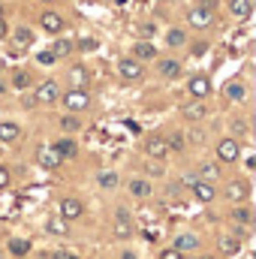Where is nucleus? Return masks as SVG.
<instances>
[{"instance_id":"nucleus-1","label":"nucleus","mask_w":256,"mask_h":259,"mask_svg":"<svg viewBox=\"0 0 256 259\" xmlns=\"http://www.w3.org/2000/svg\"><path fill=\"white\" fill-rule=\"evenodd\" d=\"M58 100H64V109L69 115L91 109V94L84 88H69V91H64V97H58Z\"/></svg>"},{"instance_id":"nucleus-2","label":"nucleus","mask_w":256,"mask_h":259,"mask_svg":"<svg viewBox=\"0 0 256 259\" xmlns=\"http://www.w3.org/2000/svg\"><path fill=\"white\" fill-rule=\"evenodd\" d=\"M217 160H220V163H238V160H241V142L232 139V136L220 139V142H217Z\"/></svg>"},{"instance_id":"nucleus-3","label":"nucleus","mask_w":256,"mask_h":259,"mask_svg":"<svg viewBox=\"0 0 256 259\" xmlns=\"http://www.w3.org/2000/svg\"><path fill=\"white\" fill-rule=\"evenodd\" d=\"M58 97H61V84H58L55 78H46L42 84H36V88H33V100H36V103H42V106L58 103Z\"/></svg>"},{"instance_id":"nucleus-4","label":"nucleus","mask_w":256,"mask_h":259,"mask_svg":"<svg viewBox=\"0 0 256 259\" xmlns=\"http://www.w3.org/2000/svg\"><path fill=\"white\" fill-rule=\"evenodd\" d=\"M145 154L151 157V160H166L169 157V145H166V136H148L145 139Z\"/></svg>"},{"instance_id":"nucleus-5","label":"nucleus","mask_w":256,"mask_h":259,"mask_svg":"<svg viewBox=\"0 0 256 259\" xmlns=\"http://www.w3.org/2000/svg\"><path fill=\"white\" fill-rule=\"evenodd\" d=\"M81 214H84L81 199H75V196H66V199H61V205H58V217H64L66 223H69V220H78Z\"/></svg>"},{"instance_id":"nucleus-6","label":"nucleus","mask_w":256,"mask_h":259,"mask_svg":"<svg viewBox=\"0 0 256 259\" xmlns=\"http://www.w3.org/2000/svg\"><path fill=\"white\" fill-rule=\"evenodd\" d=\"M190 190H193V196H196V202H202V205H208V202H214V199H217V187H214V181L193 178Z\"/></svg>"},{"instance_id":"nucleus-7","label":"nucleus","mask_w":256,"mask_h":259,"mask_svg":"<svg viewBox=\"0 0 256 259\" xmlns=\"http://www.w3.org/2000/svg\"><path fill=\"white\" fill-rule=\"evenodd\" d=\"M118 72H121L124 81H139L145 75V66H142V61H136V58H124L118 64Z\"/></svg>"},{"instance_id":"nucleus-8","label":"nucleus","mask_w":256,"mask_h":259,"mask_svg":"<svg viewBox=\"0 0 256 259\" xmlns=\"http://www.w3.org/2000/svg\"><path fill=\"white\" fill-rule=\"evenodd\" d=\"M187 21H190V27H196V30H205V27H211V21H214V12H211V9H205V6L199 3V6H193V9H190Z\"/></svg>"},{"instance_id":"nucleus-9","label":"nucleus","mask_w":256,"mask_h":259,"mask_svg":"<svg viewBox=\"0 0 256 259\" xmlns=\"http://www.w3.org/2000/svg\"><path fill=\"white\" fill-rule=\"evenodd\" d=\"M39 27H42L46 33H61V30H64V15L55 12V9H46V12L39 15Z\"/></svg>"},{"instance_id":"nucleus-10","label":"nucleus","mask_w":256,"mask_h":259,"mask_svg":"<svg viewBox=\"0 0 256 259\" xmlns=\"http://www.w3.org/2000/svg\"><path fill=\"white\" fill-rule=\"evenodd\" d=\"M187 91H190L193 100H208V94H211V78H208V75H193L190 81H187Z\"/></svg>"},{"instance_id":"nucleus-11","label":"nucleus","mask_w":256,"mask_h":259,"mask_svg":"<svg viewBox=\"0 0 256 259\" xmlns=\"http://www.w3.org/2000/svg\"><path fill=\"white\" fill-rule=\"evenodd\" d=\"M223 196H226L229 202H244V199L250 196V184H247V181H229V184L223 187Z\"/></svg>"},{"instance_id":"nucleus-12","label":"nucleus","mask_w":256,"mask_h":259,"mask_svg":"<svg viewBox=\"0 0 256 259\" xmlns=\"http://www.w3.org/2000/svg\"><path fill=\"white\" fill-rule=\"evenodd\" d=\"M66 81H69V88H88V81H91V72H88V66H81V64L69 66V72H66Z\"/></svg>"},{"instance_id":"nucleus-13","label":"nucleus","mask_w":256,"mask_h":259,"mask_svg":"<svg viewBox=\"0 0 256 259\" xmlns=\"http://www.w3.org/2000/svg\"><path fill=\"white\" fill-rule=\"evenodd\" d=\"M181 112H184L187 121H202V118H208V106H205V100H193V103H187Z\"/></svg>"},{"instance_id":"nucleus-14","label":"nucleus","mask_w":256,"mask_h":259,"mask_svg":"<svg viewBox=\"0 0 256 259\" xmlns=\"http://www.w3.org/2000/svg\"><path fill=\"white\" fill-rule=\"evenodd\" d=\"M229 12H232V18H238V21H247V18L253 15V3H250V0H229Z\"/></svg>"},{"instance_id":"nucleus-15","label":"nucleus","mask_w":256,"mask_h":259,"mask_svg":"<svg viewBox=\"0 0 256 259\" xmlns=\"http://www.w3.org/2000/svg\"><path fill=\"white\" fill-rule=\"evenodd\" d=\"M52 148H55V151L61 154V160H72V157L78 154V145H75V142H72L69 136H64V139H58V142H55Z\"/></svg>"},{"instance_id":"nucleus-16","label":"nucleus","mask_w":256,"mask_h":259,"mask_svg":"<svg viewBox=\"0 0 256 259\" xmlns=\"http://www.w3.org/2000/svg\"><path fill=\"white\" fill-rule=\"evenodd\" d=\"M61 163H64V160H61V154H58L55 148H46V151H39V166H42V169L55 172V169H58Z\"/></svg>"},{"instance_id":"nucleus-17","label":"nucleus","mask_w":256,"mask_h":259,"mask_svg":"<svg viewBox=\"0 0 256 259\" xmlns=\"http://www.w3.org/2000/svg\"><path fill=\"white\" fill-rule=\"evenodd\" d=\"M175 250H181V253H190V250H199V238L193 235V232H181L178 238H175V244H172Z\"/></svg>"},{"instance_id":"nucleus-18","label":"nucleus","mask_w":256,"mask_h":259,"mask_svg":"<svg viewBox=\"0 0 256 259\" xmlns=\"http://www.w3.org/2000/svg\"><path fill=\"white\" fill-rule=\"evenodd\" d=\"M133 58H136V61H154V58H157V49H154L151 42L139 39V42L133 46Z\"/></svg>"},{"instance_id":"nucleus-19","label":"nucleus","mask_w":256,"mask_h":259,"mask_svg":"<svg viewBox=\"0 0 256 259\" xmlns=\"http://www.w3.org/2000/svg\"><path fill=\"white\" fill-rule=\"evenodd\" d=\"M220 253L223 256H235L238 250H241V238H232V235H220Z\"/></svg>"},{"instance_id":"nucleus-20","label":"nucleus","mask_w":256,"mask_h":259,"mask_svg":"<svg viewBox=\"0 0 256 259\" xmlns=\"http://www.w3.org/2000/svg\"><path fill=\"white\" fill-rule=\"evenodd\" d=\"M30 42H33V30H27V27H18V30H15V49H12V52H15V55H21V52H24Z\"/></svg>"},{"instance_id":"nucleus-21","label":"nucleus","mask_w":256,"mask_h":259,"mask_svg":"<svg viewBox=\"0 0 256 259\" xmlns=\"http://www.w3.org/2000/svg\"><path fill=\"white\" fill-rule=\"evenodd\" d=\"M6 250H9V253H12V256H27V253H30V241H27V238H9V244H6Z\"/></svg>"},{"instance_id":"nucleus-22","label":"nucleus","mask_w":256,"mask_h":259,"mask_svg":"<svg viewBox=\"0 0 256 259\" xmlns=\"http://www.w3.org/2000/svg\"><path fill=\"white\" fill-rule=\"evenodd\" d=\"M21 127L12 124V121H0V142H18Z\"/></svg>"},{"instance_id":"nucleus-23","label":"nucleus","mask_w":256,"mask_h":259,"mask_svg":"<svg viewBox=\"0 0 256 259\" xmlns=\"http://www.w3.org/2000/svg\"><path fill=\"white\" fill-rule=\"evenodd\" d=\"M130 193L136 196V199L151 196V181H148V178H133V181H130Z\"/></svg>"},{"instance_id":"nucleus-24","label":"nucleus","mask_w":256,"mask_h":259,"mask_svg":"<svg viewBox=\"0 0 256 259\" xmlns=\"http://www.w3.org/2000/svg\"><path fill=\"white\" fill-rule=\"evenodd\" d=\"M160 75H166V78H178L181 75V64L175 61V58H166V61H160Z\"/></svg>"},{"instance_id":"nucleus-25","label":"nucleus","mask_w":256,"mask_h":259,"mask_svg":"<svg viewBox=\"0 0 256 259\" xmlns=\"http://www.w3.org/2000/svg\"><path fill=\"white\" fill-rule=\"evenodd\" d=\"M166 145H169V154H181L187 148V139H184V133H169L166 136Z\"/></svg>"},{"instance_id":"nucleus-26","label":"nucleus","mask_w":256,"mask_h":259,"mask_svg":"<svg viewBox=\"0 0 256 259\" xmlns=\"http://www.w3.org/2000/svg\"><path fill=\"white\" fill-rule=\"evenodd\" d=\"M244 97H247V91H244V84H241V81H229V84H226V100L241 103Z\"/></svg>"},{"instance_id":"nucleus-27","label":"nucleus","mask_w":256,"mask_h":259,"mask_svg":"<svg viewBox=\"0 0 256 259\" xmlns=\"http://www.w3.org/2000/svg\"><path fill=\"white\" fill-rule=\"evenodd\" d=\"M196 178H202V181H217V178H220V166H217V163H202Z\"/></svg>"},{"instance_id":"nucleus-28","label":"nucleus","mask_w":256,"mask_h":259,"mask_svg":"<svg viewBox=\"0 0 256 259\" xmlns=\"http://www.w3.org/2000/svg\"><path fill=\"white\" fill-rule=\"evenodd\" d=\"M97 184H100L103 190H115V187H118V172H109V169H103V172L97 175Z\"/></svg>"},{"instance_id":"nucleus-29","label":"nucleus","mask_w":256,"mask_h":259,"mask_svg":"<svg viewBox=\"0 0 256 259\" xmlns=\"http://www.w3.org/2000/svg\"><path fill=\"white\" fill-rule=\"evenodd\" d=\"M46 229H49V235H66V232H69V226H66L64 217H52V220L46 223Z\"/></svg>"},{"instance_id":"nucleus-30","label":"nucleus","mask_w":256,"mask_h":259,"mask_svg":"<svg viewBox=\"0 0 256 259\" xmlns=\"http://www.w3.org/2000/svg\"><path fill=\"white\" fill-rule=\"evenodd\" d=\"M187 42V36H184V30H178V27H172L169 33H166V46L169 49H181Z\"/></svg>"},{"instance_id":"nucleus-31","label":"nucleus","mask_w":256,"mask_h":259,"mask_svg":"<svg viewBox=\"0 0 256 259\" xmlns=\"http://www.w3.org/2000/svg\"><path fill=\"white\" fill-rule=\"evenodd\" d=\"M30 81H33V78H30V72H27V69H18V72L12 75V88H15V91H27V88H30Z\"/></svg>"},{"instance_id":"nucleus-32","label":"nucleus","mask_w":256,"mask_h":259,"mask_svg":"<svg viewBox=\"0 0 256 259\" xmlns=\"http://www.w3.org/2000/svg\"><path fill=\"white\" fill-rule=\"evenodd\" d=\"M72 49H75V46H72L69 39H58L52 52H55V58H66V55H72Z\"/></svg>"},{"instance_id":"nucleus-33","label":"nucleus","mask_w":256,"mask_h":259,"mask_svg":"<svg viewBox=\"0 0 256 259\" xmlns=\"http://www.w3.org/2000/svg\"><path fill=\"white\" fill-rule=\"evenodd\" d=\"M133 232H136V229H133V223L118 217V223H115V235H118V238H130Z\"/></svg>"},{"instance_id":"nucleus-34","label":"nucleus","mask_w":256,"mask_h":259,"mask_svg":"<svg viewBox=\"0 0 256 259\" xmlns=\"http://www.w3.org/2000/svg\"><path fill=\"white\" fill-rule=\"evenodd\" d=\"M78 127H81V121H78L75 115H64V118H61V130H64V133H75Z\"/></svg>"},{"instance_id":"nucleus-35","label":"nucleus","mask_w":256,"mask_h":259,"mask_svg":"<svg viewBox=\"0 0 256 259\" xmlns=\"http://www.w3.org/2000/svg\"><path fill=\"white\" fill-rule=\"evenodd\" d=\"M232 220H235V223H250V211L238 205V208H232Z\"/></svg>"},{"instance_id":"nucleus-36","label":"nucleus","mask_w":256,"mask_h":259,"mask_svg":"<svg viewBox=\"0 0 256 259\" xmlns=\"http://www.w3.org/2000/svg\"><path fill=\"white\" fill-rule=\"evenodd\" d=\"M232 133H235L232 139H244L247 136V124L244 121H232Z\"/></svg>"},{"instance_id":"nucleus-37","label":"nucleus","mask_w":256,"mask_h":259,"mask_svg":"<svg viewBox=\"0 0 256 259\" xmlns=\"http://www.w3.org/2000/svg\"><path fill=\"white\" fill-rule=\"evenodd\" d=\"M36 61H39L42 66H52L58 58H55V52H39V55H36Z\"/></svg>"},{"instance_id":"nucleus-38","label":"nucleus","mask_w":256,"mask_h":259,"mask_svg":"<svg viewBox=\"0 0 256 259\" xmlns=\"http://www.w3.org/2000/svg\"><path fill=\"white\" fill-rule=\"evenodd\" d=\"M9 181H12V172H9L6 166H0V190H6V187H9Z\"/></svg>"},{"instance_id":"nucleus-39","label":"nucleus","mask_w":256,"mask_h":259,"mask_svg":"<svg viewBox=\"0 0 256 259\" xmlns=\"http://www.w3.org/2000/svg\"><path fill=\"white\" fill-rule=\"evenodd\" d=\"M145 169H148V175H154V178H157V175H163V163H157V160H151Z\"/></svg>"},{"instance_id":"nucleus-40","label":"nucleus","mask_w":256,"mask_h":259,"mask_svg":"<svg viewBox=\"0 0 256 259\" xmlns=\"http://www.w3.org/2000/svg\"><path fill=\"white\" fill-rule=\"evenodd\" d=\"M160 259H184V253H181V250H175V247H169V250H163V253H160Z\"/></svg>"},{"instance_id":"nucleus-41","label":"nucleus","mask_w":256,"mask_h":259,"mask_svg":"<svg viewBox=\"0 0 256 259\" xmlns=\"http://www.w3.org/2000/svg\"><path fill=\"white\" fill-rule=\"evenodd\" d=\"M78 49H81V52H94V49H97V39H91V36H88V39H81V42H78Z\"/></svg>"},{"instance_id":"nucleus-42","label":"nucleus","mask_w":256,"mask_h":259,"mask_svg":"<svg viewBox=\"0 0 256 259\" xmlns=\"http://www.w3.org/2000/svg\"><path fill=\"white\" fill-rule=\"evenodd\" d=\"M55 259H78V256H75V253H66V250H58Z\"/></svg>"},{"instance_id":"nucleus-43","label":"nucleus","mask_w":256,"mask_h":259,"mask_svg":"<svg viewBox=\"0 0 256 259\" xmlns=\"http://www.w3.org/2000/svg\"><path fill=\"white\" fill-rule=\"evenodd\" d=\"M6 33H9V27H6V21L0 18V39H6Z\"/></svg>"},{"instance_id":"nucleus-44","label":"nucleus","mask_w":256,"mask_h":259,"mask_svg":"<svg viewBox=\"0 0 256 259\" xmlns=\"http://www.w3.org/2000/svg\"><path fill=\"white\" fill-rule=\"evenodd\" d=\"M121 259H139V256H136L133 250H121Z\"/></svg>"},{"instance_id":"nucleus-45","label":"nucleus","mask_w":256,"mask_h":259,"mask_svg":"<svg viewBox=\"0 0 256 259\" xmlns=\"http://www.w3.org/2000/svg\"><path fill=\"white\" fill-rule=\"evenodd\" d=\"M199 259H217V256H199Z\"/></svg>"},{"instance_id":"nucleus-46","label":"nucleus","mask_w":256,"mask_h":259,"mask_svg":"<svg viewBox=\"0 0 256 259\" xmlns=\"http://www.w3.org/2000/svg\"><path fill=\"white\" fill-rule=\"evenodd\" d=\"M3 91H6V88H3V84H0V94H3Z\"/></svg>"},{"instance_id":"nucleus-47","label":"nucleus","mask_w":256,"mask_h":259,"mask_svg":"<svg viewBox=\"0 0 256 259\" xmlns=\"http://www.w3.org/2000/svg\"><path fill=\"white\" fill-rule=\"evenodd\" d=\"M0 18H3V6H0Z\"/></svg>"},{"instance_id":"nucleus-48","label":"nucleus","mask_w":256,"mask_h":259,"mask_svg":"<svg viewBox=\"0 0 256 259\" xmlns=\"http://www.w3.org/2000/svg\"><path fill=\"white\" fill-rule=\"evenodd\" d=\"M42 3H55V0H42Z\"/></svg>"},{"instance_id":"nucleus-49","label":"nucleus","mask_w":256,"mask_h":259,"mask_svg":"<svg viewBox=\"0 0 256 259\" xmlns=\"http://www.w3.org/2000/svg\"><path fill=\"white\" fill-rule=\"evenodd\" d=\"M109 3H112V0H109ZM115 3H121V0H115Z\"/></svg>"},{"instance_id":"nucleus-50","label":"nucleus","mask_w":256,"mask_h":259,"mask_svg":"<svg viewBox=\"0 0 256 259\" xmlns=\"http://www.w3.org/2000/svg\"><path fill=\"white\" fill-rule=\"evenodd\" d=\"M0 259H3V253H0Z\"/></svg>"}]
</instances>
